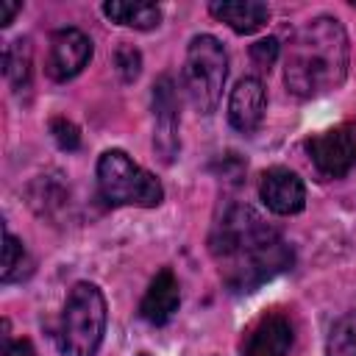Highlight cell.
<instances>
[{
	"label": "cell",
	"instance_id": "6da1fadb",
	"mask_svg": "<svg viewBox=\"0 0 356 356\" xmlns=\"http://www.w3.org/2000/svg\"><path fill=\"white\" fill-rule=\"evenodd\" d=\"M209 250L234 292H253L292 264V248L250 206H231L217 220Z\"/></svg>",
	"mask_w": 356,
	"mask_h": 356
},
{
	"label": "cell",
	"instance_id": "7a4b0ae2",
	"mask_svg": "<svg viewBox=\"0 0 356 356\" xmlns=\"http://www.w3.org/2000/svg\"><path fill=\"white\" fill-rule=\"evenodd\" d=\"M350 44L334 17H317L300 25L284 56V81L298 97H320L342 86L348 75Z\"/></svg>",
	"mask_w": 356,
	"mask_h": 356
},
{
	"label": "cell",
	"instance_id": "3957f363",
	"mask_svg": "<svg viewBox=\"0 0 356 356\" xmlns=\"http://www.w3.org/2000/svg\"><path fill=\"white\" fill-rule=\"evenodd\" d=\"M106 334V298L95 284H75L67 295L58 348L64 356H95Z\"/></svg>",
	"mask_w": 356,
	"mask_h": 356
},
{
	"label": "cell",
	"instance_id": "277c9868",
	"mask_svg": "<svg viewBox=\"0 0 356 356\" xmlns=\"http://www.w3.org/2000/svg\"><path fill=\"white\" fill-rule=\"evenodd\" d=\"M228 75V56L220 39L200 33L189 42L186 61H184V89L189 103L200 114H211L222 97Z\"/></svg>",
	"mask_w": 356,
	"mask_h": 356
},
{
	"label": "cell",
	"instance_id": "5b68a950",
	"mask_svg": "<svg viewBox=\"0 0 356 356\" xmlns=\"http://www.w3.org/2000/svg\"><path fill=\"white\" fill-rule=\"evenodd\" d=\"M97 186L111 206L153 209L161 203L164 189L156 175L131 161L122 150H106L97 161Z\"/></svg>",
	"mask_w": 356,
	"mask_h": 356
},
{
	"label": "cell",
	"instance_id": "8992f818",
	"mask_svg": "<svg viewBox=\"0 0 356 356\" xmlns=\"http://www.w3.org/2000/svg\"><path fill=\"white\" fill-rule=\"evenodd\" d=\"M306 150L314 167L325 178H342L356 164V128L337 125V128L320 131L306 142Z\"/></svg>",
	"mask_w": 356,
	"mask_h": 356
},
{
	"label": "cell",
	"instance_id": "52a82bcc",
	"mask_svg": "<svg viewBox=\"0 0 356 356\" xmlns=\"http://www.w3.org/2000/svg\"><path fill=\"white\" fill-rule=\"evenodd\" d=\"M92 58V39L78 28H61L50 39L47 50V75L53 81L75 78Z\"/></svg>",
	"mask_w": 356,
	"mask_h": 356
},
{
	"label": "cell",
	"instance_id": "ba28073f",
	"mask_svg": "<svg viewBox=\"0 0 356 356\" xmlns=\"http://www.w3.org/2000/svg\"><path fill=\"white\" fill-rule=\"evenodd\" d=\"M153 117H156L153 145L164 161H172L178 153V100H175V83L167 75L159 78L153 86Z\"/></svg>",
	"mask_w": 356,
	"mask_h": 356
},
{
	"label": "cell",
	"instance_id": "9c48e42d",
	"mask_svg": "<svg viewBox=\"0 0 356 356\" xmlns=\"http://www.w3.org/2000/svg\"><path fill=\"white\" fill-rule=\"evenodd\" d=\"M292 348V323L278 314H261L242 342V356H289Z\"/></svg>",
	"mask_w": 356,
	"mask_h": 356
},
{
	"label": "cell",
	"instance_id": "30bf717a",
	"mask_svg": "<svg viewBox=\"0 0 356 356\" xmlns=\"http://www.w3.org/2000/svg\"><path fill=\"white\" fill-rule=\"evenodd\" d=\"M259 195H261L264 206L275 214H298L306 206V186L286 167L267 170L259 184Z\"/></svg>",
	"mask_w": 356,
	"mask_h": 356
},
{
	"label": "cell",
	"instance_id": "8fae6325",
	"mask_svg": "<svg viewBox=\"0 0 356 356\" xmlns=\"http://www.w3.org/2000/svg\"><path fill=\"white\" fill-rule=\"evenodd\" d=\"M264 108H267V92H264V83L253 75L242 78L234 92H231V100H228V120L236 131L242 134H250L261 125L264 120Z\"/></svg>",
	"mask_w": 356,
	"mask_h": 356
},
{
	"label": "cell",
	"instance_id": "7c38bea8",
	"mask_svg": "<svg viewBox=\"0 0 356 356\" xmlns=\"http://www.w3.org/2000/svg\"><path fill=\"white\" fill-rule=\"evenodd\" d=\"M178 303H181V286H178V278L172 275L170 267L159 270L156 278L150 281L142 303H139V314L142 320H147L150 325H164L175 312H178Z\"/></svg>",
	"mask_w": 356,
	"mask_h": 356
},
{
	"label": "cell",
	"instance_id": "4fadbf2b",
	"mask_svg": "<svg viewBox=\"0 0 356 356\" xmlns=\"http://www.w3.org/2000/svg\"><path fill=\"white\" fill-rule=\"evenodd\" d=\"M209 11H211V17H217L220 22H225L236 33H253L270 17V8L264 3H256V0H245V3H209Z\"/></svg>",
	"mask_w": 356,
	"mask_h": 356
},
{
	"label": "cell",
	"instance_id": "5bb4252c",
	"mask_svg": "<svg viewBox=\"0 0 356 356\" xmlns=\"http://www.w3.org/2000/svg\"><path fill=\"white\" fill-rule=\"evenodd\" d=\"M103 14L117 22V25H125V28H136V31H150L161 22V8L156 3H106L103 6Z\"/></svg>",
	"mask_w": 356,
	"mask_h": 356
},
{
	"label": "cell",
	"instance_id": "9a60e30c",
	"mask_svg": "<svg viewBox=\"0 0 356 356\" xmlns=\"http://www.w3.org/2000/svg\"><path fill=\"white\" fill-rule=\"evenodd\" d=\"M3 70L14 89H25L31 83V42L14 39L3 53Z\"/></svg>",
	"mask_w": 356,
	"mask_h": 356
},
{
	"label": "cell",
	"instance_id": "2e32d148",
	"mask_svg": "<svg viewBox=\"0 0 356 356\" xmlns=\"http://www.w3.org/2000/svg\"><path fill=\"white\" fill-rule=\"evenodd\" d=\"M328 356H356V312H348L339 317L328 334L325 345Z\"/></svg>",
	"mask_w": 356,
	"mask_h": 356
},
{
	"label": "cell",
	"instance_id": "e0dca14e",
	"mask_svg": "<svg viewBox=\"0 0 356 356\" xmlns=\"http://www.w3.org/2000/svg\"><path fill=\"white\" fill-rule=\"evenodd\" d=\"M28 264V253L22 248V242L6 231V245H3V270H0V278L8 284V281H17L22 275V267Z\"/></svg>",
	"mask_w": 356,
	"mask_h": 356
},
{
	"label": "cell",
	"instance_id": "ac0fdd59",
	"mask_svg": "<svg viewBox=\"0 0 356 356\" xmlns=\"http://www.w3.org/2000/svg\"><path fill=\"white\" fill-rule=\"evenodd\" d=\"M114 64H117L122 81H134V78L139 75L142 56H139V50H134L131 44H122V47H117V53H114Z\"/></svg>",
	"mask_w": 356,
	"mask_h": 356
},
{
	"label": "cell",
	"instance_id": "d6986e66",
	"mask_svg": "<svg viewBox=\"0 0 356 356\" xmlns=\"http://www.w3.org/2000/svg\"><path fill=\"white\" fill-rule=\"evenodd\" d=\"M250 58H253V64H256L259 70H270V67L275 64V58H278V42H275L273 36L259 39V42L250 47Z\"/></svg>",
	"mask_w": 356,
	"mask_h": 356
},
{
	"label": "cell",
	"instance_id": "ffe728a7",
	"mask_svg": "<svg viewBox=\"0 0 356 356\" xmlns=\"http://www.w3.org/2000/svg\"><path fill=\"white\" fill-rule=\"evenodd\" d=\"M50 131H53V136H56V142H58V147L61 150H75L78 145H81V136H78V128L70 122V120H53V125H50Z\"/></svg>",
	"mask_w": 356,
	"mask_h": 356
},
{
	"label": "cell",
	"instance_id": "44dd1931",
	"mask_svg": "<svg viewBox=\"0 0 356 356\" xmlns=\"http://www.w3.org/2000/svg\"><path fill=\"white\" fill-rule=\"evenodd\" d=\"M3 356H36L31 339H14V342H6V350Z\"/></svg>",
	"mask_w": 356,
	"mask_h": 356
},
{
	"label": "cell",
	"instance_id": "7402d4cb",
	"mask_svg": "<svg viewBox=\"0 0 356 356\" xmlns=\"http://www.w3.org/2000/svg\"><path fill=\"white\" fill-rule=\"evenodd\" d=\"M17 11H19V3H0V25L3 28L11 25V19H14Z\"/></svg>",
	"mask_w": 356,
	"mask_h": 356
}]
</instances>
